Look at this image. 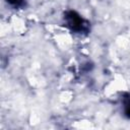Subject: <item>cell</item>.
<instances>
[{"mask_svg":"<svg viewBox=\"0 0 130 130\" xmlns=\"http://www.w3.org/2000/svg\"><path fill=\"white\" fill-rule=\"evenodd\" d=\"M64 21L65 24L73 31L79 34H86L89 29V22L82 18L77 12L75 11H67L64 14Z\"/></svg>","mask_w":130,"mask_h":130,"instance_id":"obj_1","label":"cell"},{"mask_svg":"<svg viewBox=\"0 0 130 130\" xmlns=\"http://www.w3.org/2000/svg\"><path fill=\"white\" fill-rule=\"evenodd\" d=\"M122 104H123L125 115L128 118H130V94H128V93L124 94V96L122 99Z\"/></svg>","mask_w":130,"mask_h":130,"instance_id":"obj_2","label":"cell"},{"mask_svg":"<svg viewBox=\"0 0 130 130\" xmlns=\"http://www.w3.org/2000/svg\"><path fill=\"white\" fill-rule=\"evenodd\" d=\"M11 5H13L14 7H20L24 5V1L23 0H7Z\"/></svg>","mask_w":130,"mask_h":130,"instance_id":"obj_3","label":"cell"}]
</instances>
